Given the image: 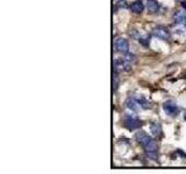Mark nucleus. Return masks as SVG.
<instances>
[{
  "instance_id": "1",
  "label": "nucleus",
  "mask_w": 186,
  "mask_h": 174,
  "mask_svg": "<svg viewBox=\"0 0 186 174\" xmlns=\"http://www.w3.org/2000/svg\"><path fill=\"white\" fill-rule=\"evenodd\" d=\"M136 141L139 142V144H141L147 153V155L151 159H157L158 158V146L157 143L154 141L150 136H148L145 132L143 131H139L135 136Z\"/></svg>"
},
{
  "instance_id": "2",
  "label": "nucleus",
  "mask_w": 186,
  "mask_h": 174,
  "mask_svg": "<svg viewBox=\"0 0 186 174\" xmlns=\"http://www.w3.org/2000/svg\"><path fill=\"white\" fill-rule=\"evenodd\" d=\"M141 121L139 120V117L134 114H126L125 115V126L129 129V130H136L141 127Z\"/></svg>"
},
{
  "instance_id": "3",
  "label": "nucleus",
  "mask_w": 186,
  "mask_h": 174,
  "mask_svg": "<svg viewBox=\"0 0 186 174\" xmlns=\"http://www.w3.org/2000/svg\"><path fill=\"white\" fill-rule=\"evenodd\" d=\"M163 109L169 116H177L179 114V112H180V108L173 101H166L163 104Z\"/></svg>"
},
{
  "instance_id": "4",
  "label": "nucleus",
  "mask_w": 186,
  "mask_h": 174,
  "mask_svg": "<svg viewBox=\"0 0 186 174\" xmlns=\"http://www.w3.org/2000/svg\"><path fill=\"white\" fill-rule=\"evenodd\" d=\"M114 45H115V49L117 52L120 54H127L129 52V43H128V40L123 39V37H119L116 39L115 42H114Z\"/></svg>"
},
{
  "instance_id": "5",
  "label": "nucleus",
  "mask_w": 186,
  "mask_h": 174,
  "mask_svg": "<svg viewBox=\"0 0 186 174\" xmlns=\"http://www.w3.org/2000/svg\"><path fill=\"white\" fill-rule=\"evenodd\" d=\"M153 35L155 37L159 39V40H163V41H166L169 40V37H170V33H169V30L164 27H157L153 30Z\"/></svg>"
},
{
  "instance_id": "6",
  "label": "nucleus",
  "mask_w": 186,
  "mask_h": 174,
  "mask_svg": "<svg viewBox=\"0 0 186 174\" xmlns=\"http://www.w3.org/2000/svg\"><path fill=\"white\" fill-rule=\"evenodd\" d=\"M150 130H151V133H153L154 137L162 138V136H163V129H162V126H161L159 122H154V123H151Z\"/></svg>"
},
{
  "instance_id": "7",
  "label": "nucleus",
  "mask_w": 186,
  "mask_h": 174,
  "mask_svg": "<svg viewBox=\"0 0 186 174\" xmlns=\"http://www.w3.org/2000/svg\"><path fill=\"white\" fill-rule=\"evenodd\" d=\"M126 107H127L129 110H131V112H139L140 108H142L141 104L139 103V101L135 99V98L128 99V100L126 101Z\"/></svg>"
},
{
  "instance_id": "8",
  "label": "nucleus",
  "mask_w": 186,
  "mask_h": 174,
  "mask_svg": "<svg viewBox=\"0 0 186 174\" xmlns=\"http://www.w3.org/2000/svg\"><path fill=\"white\" fill-rule=\"evenodd\" d=\"M130 9L134 12V13H142L143 9H144V5L141 0H136V1L131 3L130 5Z\"/></svg>"
},
{
  "instance_id": "9",
  "label": "nucleus",
  "mask_w": 186,
  "mask_h": 174,
  "mask_svg": "<svg viewBox=\"0 0 186 174\" xmlns=\"http://www.w3.org/2000/svg\"><path fill=\"white\" fill-rule=\"evenodd\" d=\"M147 8L149 12L151 13H157L159 9V4L156 1V0H148L147 3Z\"/></svg>"
},
{
  "instance_id": "10",
  "label": "nucleus",
  "mask_w": 186,
  "mask_h": 174,
  "mask_svg": "<svg viewBox=\"0 0 186 174\" xmlns=\"http://www.w3.org/2000/svg\"><path fill=\"white\" fill-rule=\"evenodd\" d=\"M175 21L178 25L186 26V12H179V13H177L176 16H175Z\"/></svg>"
},
{
  "instance_id": "11",
  "label": "nucleus",
  "mask_w": 186,
  "mask_h": 174,
  "mask_svg": "<svg viewBox=\"0 0 186 174\" xmlns=\"http://www.w3.org/2000/svg\"><path fill=\"white\" fill-rule=\"evenodd\" d=\"M135 99H136V100L139 101V103L141 104V107H142V108H144V109H148V108H150V107H151L150 102H149L148 100H145V99H144L142 95H140V96H136Z\"/></svg>"
},
{
  "instance_id": "12",
  "label": "nucleus",
  "mask_w": 186,
  "mask_h": 174,
  "mask_svg": "<svg viewBox=\"0 0 186 174\" xmlns=\"http://www.w3.org/2000/svg\"><path fill=\"white\" fill-rule=\"evenodd\" d=\"M119 72H115L114 71V74H113V91L115 92L117 90V87H119V77H117Z\"/></svg>"
},
{
  "instance_id": "13",
  "label": "nucleus",
  "mask_w": 186,
  "mask_h": 174,
  "mask_svg": "<svg viewBox=\"0 0 186 174\" xmlns=\"http://www.w3.org/2000/svg\"><path fill=\"white\" fill-rule=\"evenodd\" d=\"M139 42H140L142 45H144V46H149V44H150V37H149V36H144V37H141V36H140V39H139Z\"/></svg>"
},
{
  "instance_id": "14",
  "label": "nucleus",
  "mask_w": 186,
  "mask_h": 174,
  "mask_svg": "<svg viewBox=\"0 0 186 174\" xmlns=\"http://www.w3.org/2000/svg\"><path fill=\"white\" fill-rule=\"evenodd\" d=\"M177 153H178V154H180L181 157H184V158H186V153L181 152V150H177Z\"/></svg>"
},
{
  "instance_id": "15",
  "label": "nucleus",
  "mask_w": 186,
  "mask_h": 174,
  "mask_svg": "<svg viewBox=\"0 0 186 174\" xmlns=\"http://www.w3.org/2000/svg\"><path fill=\"white\" fill-rule=\"evenodd\" d=\"M181 6H183V8L186 11V1H183V3H181Z\"/></svg>"
},
{
  "instance_id": "16",
  "label": "nucleus",
  "mask_w": 186,
  "mask_h": 174,
  "mask_svg": "<svg viewBox=\"0 0 186 174\" xmlns=\"http://www.w3.org/2000/svg\"><path fill=\"white\" fill-rule=\"evenodd\" d=\"M184 118H185V120H186V113H185V115H184Z\"/></svg>"
}]
</instances>
